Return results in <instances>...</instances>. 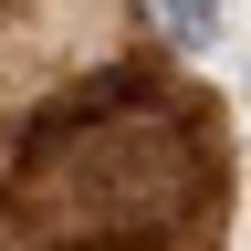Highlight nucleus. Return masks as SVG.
<instances>
[{
    "label": "nucleus",
    "mask_w": 251,
    "mask_h": 251,
    "mask_svg": "<svg viewBox=\"0 0 251 251\" xmlns=\"http://www.w3.org/2000/svg\"><path fill=\"white\" fill-rule=\"evenodd\" d=\"M31 178H42V241L94 251V241H147L157 220H188L220 188V157L199 147L188 115L126 105L84 136H63L52 157H31Z\"/></svg>",
    "instance_id": "obj_1"
},
{
    "label": "nucleus",
    "mask_w": 251,
    "mask_h": 251,
    "mask_svg": "<svg viewBox=\"0 0 251 251\" xmlns=\"http://www.w3.org/2000/svg\"><path fill=\"white\" fill-rule=\"evenodd\" d=\"M157 11H168L178 42H209V31H220V0H157Z\"/></svg>",
    "instance_id": "obj_2"
}]
</instances>
